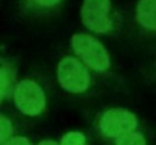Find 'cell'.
Instances as JSON below:
<instances>
[{
	"instance_id": "obj_7",
	"label": "cell",
	"mask_w": 156,
	"mask_h": 145,
	"mask_svg": "<svg viewBox=\"0 0 156 145\" xmlns=\"http://www.w3.org/2000/svg\"><path fill=\"white\" fill-rule=\"evenodd\" d=\"M136 19L144 28L156 30V0H139L136 5Z\"/></svg>"
},
{
	"instance_id": "obj_9",
	"label": "cell",
	"mask_w": 156,
	"mask_h": 145,
	"mask_svg": "<svg viewBox=\"0 0 156 145\" xmlns=\"http://www.w3.org/2000/svg\"><path fill=\"white\" fill-rule=\"evenodd\" d=\"M13 132L15 127L12 119L0 112V145H4L11 136H13Z\"/></svg>"
},
{
	"instance_id": "obj_2",
	"label": "cell",
	"mask_w": 156,
	"mask_h": 145,
	"mask_svg": "<svg viewBox=\"0 0 156 145\" xmlns=\"http://www.w3.org/2000/svg\"><path fill=\"white\" fill-rule=\"evenodd\" d=\"M72 48L84 63L99 72H105L111 66V60L105 46L94 37L88 34H74L72 37Z\"/></svg>"
},
{
	"instance_id": "obj_5",
	"label": "cell",
	"mask_w": 156,
	"mask_h": 145,
	"mask_svg": "<svg viewBox=\"0 0 156 145\" xmlns=\"http://www.w3.org/2000/svg\"><path fill=\"white\" fill-rule=\"evenodd\" d=\"M138 127V119L134 113L126 108H111L102 113L99 128L105 136L118 138L126 133L133 132Z\"/></svg>"
},
{
	"instance_id": "obj_8",
	"label": "cell",
	"mask_w": 156,
	"mask_h": 145,
	"mask_svg": "<svg viewBox=\"0 0 156 145\" xmlns=\"http://www.w3.org/2000/svg\"><path fill=\"white\" fill-rule=\"evenodd\" d=\"M62 0H20L21 9L29 15H43L61 5Z\"/></svg>"
},
{
	"instance_id": "obj_4",
	"label": "cell",
	"mask_w": 156,
	"mask_h": 145,
	"mask_svg": "<svg viewBox=\"0 0 156 145\" xmlns=\"http://www.w3.org/2000/svg\"><path fill=\"white\" fill-rule=\"evenodd\" d=\"M110 0H84L80 9L83 24L95 33H107L112 29V19L110 18Z\"/></svg>"
},
{
	"instance_id": "obj_3",
	"label": "cell",
	"mask_w": 156,
	"mask_h": 145,
	"mask_svg": "<svg viewBox=\"0 0 156 145\" xmlns=\"http://www.w3.org/2000/svg\"><path fill=\"white\" fill-rule=\"evenodd\" d=\"M60 85L69 93H84L90 87V74L76 57L66 56L57 65Z\"/></svg>"
},
{
	"instance_id": "obj_1",
	"label": "cell",
	"mask_w": 156,
	"mask_h": 145,
	"mask_svg": "<svg viewBox=\"0 0 156 145\" xmlns=\"http://www.w3.org/2000/svg\"><path fill=\"white\" fill-rule=\"evenodd\" d=\"M12 101L21 113L29 117L39 116L46 106V96L41 85L29 78L16 83L12 91Z\"/></svg>"
},
{
	"instance_id": "obj_11",
	"label": "cell",
	"mask_w": 156,
	"mask_h": 145,
	"mask_svg": "<svg viewBox=\"0 0 156 145\" xmlns=\"http://www.w3.org/2000/svg\"><path fill=\"white\" fill-rule=\"evenodd\" d=\"M60 145H85V136L80 132H69L62 136Z\"/></svg>"
},
{
	"instance_id": "obj_6",
	"label": "cell",
	"mask_w": 156,
	"mask_h": 145,
	"mask_svg": "<svg viewBox=\"0 0 156 145\" xmlns=\"http://www.w3.org/2000/svg\"><path fill=\"white\" fill-rule=\"evenodd\" d=\"M17 83V67L13 61L0 57V104L12 95Z\"/></svg>"
},
{
	"instance_id": "obj_13",
	"label": "cell",
	"mask_w": 156,
	"mask_h": 145,
	"mask_svg": "<svg viewBox=\"0 0 156 145\" xmlns=\"http://www.w3.org/2000/svg\"><path fill=\"white\" fill-rule=\"evenodd\" d=\"M38 145H58L55 140H51V139H45V140H41L39 141Z\"/></svg>"
},
{
	"instance_id": "obj_12",
	"label": "cell",
	"mask_w": 156,
	"mask_h": 145,
	"mask_svg": "<svg viewBox=\"0 0 156 145\" xmlns=\"http://www.w3.org/2000/svg\"><path fill=\"white\" fill-rule=\"evenodd\" d=\"M4 145H33L32 141L24 135H13Z\"/></svg>"
},
{
	"instance_id": "obj_10",
	"label": "cell",
	"mask_w": 156,
	"mask_h": 145,
	"mask_svg": "<svg viewBox=\"0 0 156 145\" xmlns=\"http://www.w3.org/2000/svg\"><path fill=\"white\" fill-rule=\"evenodd\" d=\"M116 145H146L144 135L139 132H129L116 139Z\"/></svg>"
}]
</instances>
